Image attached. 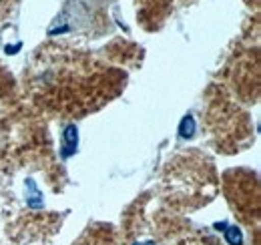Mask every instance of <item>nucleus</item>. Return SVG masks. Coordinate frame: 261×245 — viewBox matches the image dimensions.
Here are the masks:
<instances>
[{
    "mask_svg": "<svg viewBox=\"0 0 261 245\" xmlns=\"http://www.w3.org/2000/svg\"><path fill=\"white\" fill-rule=\"evenodd\" d=\"M76 145H79V131L74 125H66L65 131H63V157H70L76 151Z\"/></svg>",
    "mask_w": 261,
    "mask_h": 245,
    "instance_id": "f257e3e1",
    "label": "nucleus"
},
{
    "mask_svg": "<svg viewBox=\"0 0 261 245\" xmlns=\"http://www.w3.org/2000/svg\"><path fill=\"white\" fill-rule=\"evenodd\" d=\"M179 135L183 137V139H189V137H193L195 135V119L191 117V115H185L181 122H179Z\"/></svg>",
    "mask_w": 261,
    "mask_h": 245,
    "instance_id": "f03ea898",
    "label": "nucleus"
},
{
    "mask_svg": "<svg viewBox=\"0 0 261 245\" xmlns=\"http://www.w3.org/2000/svg\"><path fill=\"white\" fill-rule=\"evenodd\" d=\"M29 185V189H31V197H29V207H33V209H38V207H42V197H40V191L36 189V185H34L33 179H29L27 181Z\"/></svg>",
    "mask_w": 261,
    "mask_h": 245,
    "instance_id": "7ed1b4c3",
    "label": "nucleus"
},
{
    "mask_svg": "<svg viewBox=\"0 0 261 245\" xmlns=\"http://www.w3.org/2000/svg\"><path fill=\"white\" fill-rule=\"evenodd\" d=\"M225 239L229 245H241L243 243V233L237 227H227L225 229Z\"/></svg>",
    "mask_w": 261,
    "mask_h": 245,
    "instance_id": "20e7f679",
    "label": "nucleus"
},
{
    "mask_svg": "<svg viewBox=\"0 0 261 245\" xmlns=\"http://www.w3.org/2000/svg\"><path fill=\"white\" fill-rule=\"evenodd\" d=\"M145 245H153V243H145Z\"/></svg>",
    "mask_w": 261,
    "mask_h": 245,
    "instance_id": "39448f33",
    "label": "nucleus"
}]
</instances>
